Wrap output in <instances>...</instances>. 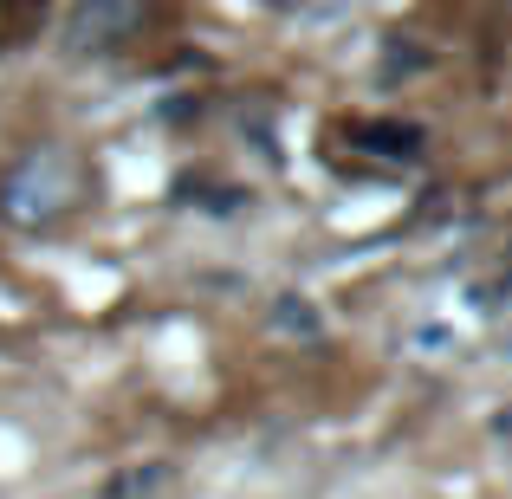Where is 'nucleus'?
<instances>
[{"label":"nucleus","instance_id":"f257e3e1","mask_svg":"<svg viewBox=\"0 0 512 499\" xmlns=\"http://www.w3.org/2000/svg\"><path fill=\"white\" fill-rule=\"evenodd\" d=\"M59 201H65V163H59V156L46 163V182H39V156L7 182V208L26 214V221H33V214H52Z\"/></svg>","mask_w":512,"mask_h":499}]
</instances>
